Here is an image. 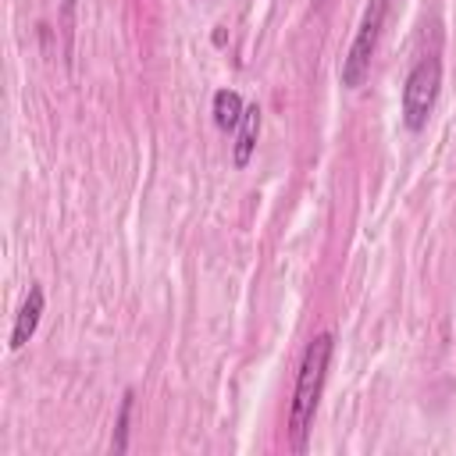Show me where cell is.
Masks as SVG:
<instances>
[{
    "mask_svg": "<svg viewBox=\"0 0 456 456\" xmlns=\"http://www.w3.org/2000/svg\"><path fill=\"white\" fill-rule=\"evenodd\" d=\"M317 4H324V0H317Z\"/></svg>",
    "mask_w": 456,
    "mask_h": 456,
    "instance_id": "obj_8",
    "label": "cell"
},
{
    "mask_svg": "<svg viewBox=\"0 0 456 456\" xmlns=\"http://www.w3.org/2000/svg\"><path fill=\"white\" fill-rule=\"evenodd\" d=\"M132 406H135V392L128 388V392L121 395L118 420H114V438H110V449H114V452H125V449H128V420H132Z\"/></svg>",
    "mask_w": 456,
    "mask_h": 456,
    "instance_id": "obj_7",
    "label": "cell"
},
{
    "mask_svg": "<svg viewBox=\"0 0 456 456\" xmlns=\"http://www.w3.org/2000/svg\"><path fill=\"white\" fill-rule=\"evenodd\" d=\"M438 89H442V61L438 57H420L406 82H403V125L410 132H420L438 103Z\"/></svg>",
    "mask_w": 456,
    "mask_h": 456,
    "instance_id": "obj_3",
    "label": "cell"
},
{
    "mask_svg": "<svg viewBox=\"0 0 456 456\" xmlns=\"http://www.w3.org/2000/svg\"><path fill=\"white\" fill-rule=\"evenodd\" d=\"M242 110H246V103H242V96H239L235 89H217V93H214L210 114H214V125H217L221 132H235L239 121H242Z\"/></svg>",
    "mask_w": 456,
    "mask_h": 456,
    "instance_id": "obj_6",
    "label": "cell"
},
{
    "mask_svg": "<svg viewBox=\"0 0 456 456\" xmlns=\"http://www.w3.org/2000/svg\"><path fill=\"white\" fill-rule=\"evenodd\" d=\"M335 353V338L331 331H321L306 342L299 370H296V388H292V403H289V442L296 452H306V438L314 428V413L328 381V363Z\"/></svg>",
    "mask_w": 456,
    "mask_h": 456,
    "instance_id": "obj_1",
    "label": "cell"
},
{
    "mask_svg": "<svg viewBox=\"0 0 456 456\" xmlns=\"http://www.w3.org/2000/svg\"><path fill=\"white\" fill-rule=\"evenodd\" d=\"M385 14H388V0H367L363 7V18L356 25V36L342 57V68H338V78L346 89H360L363 78L370 75V61L378 53V39H381V25H385Z\"/></svg>",
    "mask_w": 456,
    "mask_h": 456,
    "instance_id": "obj_2",
    "label": "cell"
},
{
    "mask_svg": "<svg viewBox=\"0 0 456 456\" xmlns=\"http://www.w3.org/2000/svg\"><path fill=\"white\" fill-rule=\"evenodd\" d=\"M43 310H46V296H43V285H28V292H25V299H21L18 314H14V324H11V342H7L11 349H21V346H25V342L36 335Z\"/></svg>",
    "mask_w": 456,
    "mask_h": 456,
    "instance_id": "obj_4",
    "label": "cell"
},
{
    "mask_svg": "<svg viewBox=\"0 0 456 456\" xmlns=\"http://www.w3.org/2000/svg\"><path fill=\"white\" fill-rule=\"evenodd\" d=\"M260 121H264V110L256 103H246L242 110V121L235 128V142H232V160L235 167H246L253 150H256V139H260Z\"/></svg>",
    "mask_w": 456,
    "mask_h": 456,
    "instance_id": "obj_5",
    "label": "cell"
}]
</instances>
